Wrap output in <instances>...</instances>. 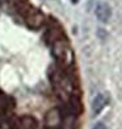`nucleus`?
Instances as JSON below:
<instances>
[{
	"label": "nucleus",
	"mask_w": 122,
	"mask_h": 129,
	"mask_svg": "<svg viewBox=\"0 0 122 129\" xmlns=\"http://www.w3.org/2000/svg\"><path fill=\"white\" fill-rule=\"evenodd\" d=\"M53 54L55 59L63 66H71L74 63V51L66 40L59 38L53 42Z\"/></svg>",
	"instance_id": "f257e3e1"
},
{
	"label": "nucleus",
	"mask_w": 122,
	"mask_h": 129,
	"mask_svg": "<svg viewBox=\"0 0 122 129\" xmlns=\"http://www.w3.org/2000/svg\"><path fill=\"white\" fill-rule=\"evenodd\" d=\"M45 22V16L39 12V11L34 9V8H29L28 13H26V24L33 28V29H38L39 26H42Z\"/></svg>",
	"instance_id": "f03ea898"
},
{
	"label": "nucleus",
	"mask_w": 122,
	"mask_h": 129,
	"mask_svg": "<svg viewBox=\"0 0 122 129\" xmlns=\"http://www.w3.org/2000/svg\"><path fill=\"white\" fill-rule=\"evenodd\" d=\"M62 124V115L58 108H54L47 112L45 117V125L47 129H56Z\"/></svg>",
	"instance_id": "7ed1b4c3"
},
{
	"label": "nucleus",
	"mask_w": 122,
	"mask_h": 129,
	"mask_svg": "<svg viewBox=\"0 0 122 129\" xmlns=\"http://www.w3.org/2000/svg\"><path fill=\"white\" fill-rule=\"evenodd\" d=\"M95 13H96V17L98 20L105 22L110 19V16H112V9H110V7L106 3H98L95 8Z\"/></svg>",
	"instance_id": "20e7f679"
},
{
	"label": "nucleus",
	"mask_w": 122,
	"mask_h": 129,
	"mask_svg": "<svg viewBox=\"0 0 122 129\" xmlns=\"http://www.w3.org/2000/svg\"><path fill=\"white\" fill-rule=\"evenodd\" d=\"M67 107H66V115H72V116H76L78 113L81 112V104L79 102L78 98H72L71 100H67Z\"/></svg>",
	"instance_id": "39448f33"
},
{
	"label": "nucleus",
	"mask_w": 122,
	"mask_h": 129,
	"mask_svg": "<svg viewBox=\"0 0 122 129\" xmlns=\"http://www.w3.org/2000/svg\"><path fill=\"white\" fill-rule=\"evenodd\" d=\"M105 104H106V98L104 96L102 93H98V95L95 96L93 102H92V109H93V112L97 115L102 111V108L105 107Z\"/></svg>",
	"instance_id": "423d86ee"
},
{
	"label": "nucleus",
	"mask_w": 122,
	"mask_h": 129,
	"mask_svg": "<svg viewBox=\"0 0 122 129\" xmlns=\"http://www.w3.org/2000/svg\"><path fill=\"white\" fill-rule=\"evenodd\" d=\"M13 108L12 100H9V98H7L3 93H0V115H8Z\"/></svg>",
	"instance_id": "0eeeda50"
},
{
	"label": "nucleus",
	"mask_w": 122,
	"mask_h": 129,
	"mask_svg": "<svg viewBox=\"0 0 122 129\" xmlns=\"http://www.w3.org/2000/svg\"><path fill=\"white\" fill-rule=\"evenodd\" d=\"M74 122H75V116L66 115L65 120H63V129H74Z\"/></svg>",
	"instance_id": "6e6552de"
},
{
	"label": "nucleus",
	"mask_w": 122,
	"mask_h": 129,
	"mask_svg": "<svg viewBox=\"0 0 122 129\" xmlns=\"http://www.w3.org/2000/svg\"><path fill=\"white\" fill-rule=\"evenodd\" d=\"M16 122L17 120H13V119H4L0 122V129H12Z\"/></svg>",
	"instance_id": "1a4fd4ad"
},
{
	"label": "nucleus",
	"mask_w": 122,
	"mask_h": 129,
	"mask_svg": "<svg viewBox=\"0 0 122 129\" xmlns=\"http://www.w3.org/2000/svg\"><path fill=\"white\" fill-rule=\"evenodd\" d=\"M93 129H106V128H105V125H104L102 122H97Z\"/></svg>",
	"instance_id": "9d476101"
},
{
	"label": "nucleus",
	"mask_w": 122,
	"mask_h": 129,
	"mask_svg": "<svg viewBox=\"0 0 122 129\" xmlns=\"http://www.w3.org/2000/svg\"><path fill=\"white\" fill-rule=\"evenodd\" d=\"M78 2V0H72V3H76Z\"/></svg>",
	"instance_id": "9b49d317"
},
{
	"label": "nucleus",
	"mask_w": 122,
	"mask_h": 129,
	"mask_svg": "<svg viewBox=\"0 0 122 129\" xmlns=\"http://www.w3.org/2000/svg\"><path fill=\"white\" fill-rule=\"evenodd\" d=\"M0 93H2V92H0Z\"/></svg>",
	"instance_id": "f8f14e48"
}]
</instances>
